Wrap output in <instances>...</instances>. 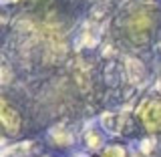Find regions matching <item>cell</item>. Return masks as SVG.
I'll list each match as a JSON object with an SVG mask.
<instances>
[{"label":"cell","mask_w":161,"mask_h":157,"mask_svg":"<svg viewBox=\"0 0 161 157\" xmlns=\"http://www.w3.org/2000/svg\"><path fill=\"white\" fill-rule=\"evenodd\" d=\"M103 157H129V155L125 153V149H121V147H111V149H107L103 153Z\"/></svg>","instance_id":"3"},{"label":"cell","mask_w":161,"mask_h":157,"mask_svg":"<svg viewBox=\"0 0 161 157\" xmlns=\"http://www.w3.org/2000/svg\"><path fill=\"white\" fill-rule=\"evenodd\" d=\"M0 125L6 131H10V133H14V131L20 127L18 113L12 109V105L6 103V101H2V99H0Z\"/></svg>","instance_id":"2"},{"label":"cell","mask_w":161,"mask_h":157,"mask_svg":"<svg viewBox=\"0 0 161 157\" xmlns=\"http://www.w3.org/2000/svg\"><path fill=\"white\" fill-rule=\"evenodd\" d=\"M137 117L147 131L161 133V97H149L141 103Z\"/></svg>","instance_id":"1"}]
</instances>
